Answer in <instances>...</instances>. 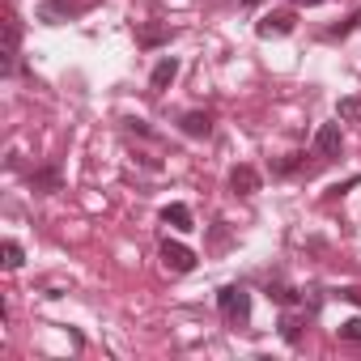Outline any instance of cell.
Listing matches in <instances>:
<instances>
[{"instance_id":"10","label":"cell","mask_w":361,"mask_h":361,"mask_svg":"<svg viewBox=\"0 0 361 361\" xmlns=\"http://www.w3.org/2000/svg\"><path fill=\"white\" fill-rule=\"evenodd\" d=\"M60 183H64V178H60V166H43V170L30 174V188H35V192H60Z\"/></svg>"},{"instance_id":"8","label":"cell","mask_w":361,"mask_h":361,"mask_svg":"<svg viewBox=\"0 0 361 361\" xmlns=\"http://www.w3.org/2000/svg\"><path fill=\"white\" fill-rule=\"evenodd\" d=\"M161 221H166L170 230H178V234H192V230H196V221H192V209H188V204H178V200L161 209Z\"/></svg>"},{"instance_id":"7","label":"cell","mask_w":361,"mask_h":361,"mask_svg":"<svg viewBox=\"0 0 361 361\" xmlns=\"http://www.w3.org/2000/svg\"><path fill=\"white\" fill-rule=\"evenodd\" d=\"M340 149H344L340 123H323V128L314 132V153H319V157H340Z\"/></svg>"},{"instance_id":"3","label":"cell","mask_w":361,"mask_h":361,"mask_svg":"<svg viewBox=\"0 0 361 361\" xmlns=\"http://www.w3.org/2000/svg\"><path fill=\"white\" fill-rule=\"evenodd\" d=\"M85 9H90L85 0H43V5H39V22L60 26V22H68V18H81Z\"/></svg>"},{"instance_id":"4","label":"cell","mask_w":361,"mask_h":361,"mask_svg":"<svg viewBox=\"0 0 361 361\" xmlns=\"http://www.w3.org/2000/svg\"><path fill=\"white\" fill-rule=\"evenodd\" d=\"M161 264H166L170 272H192V268H196V251L166 238V243H161Z\"/></svg>"},{"instance_id":"12","label":"cell","mask_w":361,"mask_h":361,"mask_svg":"<svg viewBox=\"0 0 361 361\" xmlns=\"http://www.w3.org/2000/svg\"><path fill=\"white\" fill-rule=\"evenodd\" d=\"M281 340L298 344L302 340V314H281Z\"/></svg>"},{"instance_id":"9","label":"cell","mask_w":361,"mask_h":361,"mask_svg":"<svg viewBox=\"0 0 361 361\" xmlns=\"http://www.w3.org/2000/svg\"><path fill=\"white\" fill-rule=\"evenodd\" d=\"M174 77H178V60H174V56H161V60H157V68L149 73V90H157V94H161Z\"/></svg>"},{"instance_id":"2","label":"cell","mask_w":361,"mask_h":361,"mask_svg":"<svg viewBox=\"0 0 361 361\" xmlns=\"http://www.w3.org/2000/svg\"><path fill=\"white\" fill-rule=\"evenodd\" d=\"M293 26H298V13L293 9H272L268 18L255 22V35L259 39H285V35H293Z\"/></svg>"},{"instance_id":"6","label":"cell","mask_w":361,"mask_h":361,"mask_svg":"<svg viewBox=\"0 0 361 361\" xmlns=\"http://www.w3.org/2000/svg\"><path fill=\"white\" fill-rule=\"evenodd\" d=\"M174 39V26H157V22H136V43L145 47V51H153V47H166Z\"/></svg>"},{"instance_id":"11","label":"cell","mask_w":361,"mask_h":361,"mask_svg":"<svg viewBox=\"0 0 361 361\" xmlns=\"http://www.w3.org/2000/svg\"><path fill=\"white\" fill-rule=\"evenodd\" d=\"M183 132L188 136H213V115L209 111H188L183 115Z\"/></svg>"},{"instance_id":"19","label":"cell","mask_w":361,"mask_h":361,"mask_svg":"<svg viewBox=\"0 0 361 361\" xmlns=\"http://www.w3.org/2000/svg\"><path fill=\"white\" fill-rule=\"evenodd\" d=\"M243 5H247V9H255V5H259V0H243Z\"/></svg>"},{"instance_id":"13","label":"cell","mask_w":361,"mask_h":361,"mask_svg":"<svg viewBox=\"0 0 361 361\" xmlns=\"http://www.w3.org/2000/svg\"><path fill=\"white\" fill-rule=\"evenodd\" d=\"M22 264H26V251H22V243H13V238H9V243H5V268H9V272H18Z\"/></svg>"},{"instance_id":"16","label":"cell","mask_w":361,"mask_h":361,"mask_svg":"<svg viewBox=\"0 0 361 361\" xmlns=\"http://www.w3.org/2000/svg\"><path fill=\"white\" fill-rule=\"evenodd\" d=\"M357 22H361V13H353V18H344V26H331V30H327V39H344V35H348V30H353Z\"/></svg>"},{"instance_id":"1","label":"cell","mask_w":361,"mask_h":361,"mask_svg":"<svg viewBox=\"0 0 361 361\" xmlns=\"http://www.w3.org/2000/svg\"><path fill=\"white\" fill-rule=\"evenodd\" d=\"M217 310H221V319L226 323H251V293L243 289V285H226L221 293H217Z\"/></svg>"},{"instance_id":"15","label":"cell","mask_w":361,"mask_h":361,"mask_svg":"<svg viewBox=\"0 0 361 361\" xmlns=\"http://www.w3.org/2000/svg\"><path fill=\"white\" fill-rule=\"evenodd\" d=\"M336 336L348 340V344H361V319H344V323L336 327Z\"/></svg>"},{"instance_id":"17","label":"cell","mask_w":361,"mask_h":361,"mask_svg":"<svg viewBox=\"0 0 361 361\" xmlns=\"http://www.w3.org/2000/svg\"><path fill=\"white\" fill-rule=\"evenodd\" d=\"M340 298H348V302H357V306H361V289H340Z\"/></svg>"},{"instance_id":"18","label":"cell","mask_w":361,"mask_h":361,"mask_svg":"<svg viewBox=\"0 0 361 361\" xmlns=\"http://www.w3.org/2000/svg\"><path fill=\"white\" fill-rule=\"evenodd\" d=\"M293 5H306L310 9V5H323V0H293Z\"/></svg>"},{"instance_id":"14","label":"cell","mask_w":361,"mask_h":361,"mask_svg":"<svg viewBox=\"0 0 361 361\" xmlns=\"http://www.w3.org/2000/svg\"><path fill=\"white\" fill-rule=\"evenodd\" d=\"M336 111H340V119L361 123V98H340V102H336Z\"/></svg>"},{"instance_id":"5","label":"cell","mask_w":361,"mask_h":361,"mask_svg":"<svg viewBox=\"0 0 361 361\" xmlns=\"http://www.w3.org/2000/svg\"><path fill=\"white\" fill-rule=\"evenodd\" d=\"M230 192H234V196H243V200H247V196H255V192H259V170H255V166H247V161H243V166H234V170H230Z\"/></svg>"}]
</instances>
